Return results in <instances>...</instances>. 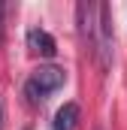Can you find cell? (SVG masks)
<instances>
[{
    "label": "cell",
    "mask_w": 127,
    "mask_h": 130,
    "mask_svg": "<svg viewBox=\"0 0 127 130\" xmlns=\"http://www.w3.org/2000/svg\"><path fill=\"white\" fill-rule=\"evenodd\" d=\"M94 52L100 58V70H112V55H115V33H112V9L106 3L97 6V36Z\"/></svg>",
    "instance_id": "obj_1"
},
{
    "label": "cell",
    "mask_w": 127,
    "mask_h": 130,
    "mask_svg": "<svg viewBox=\"0 0 127 130\" xmlns=\"http://www.w3.org/2000/svg\"><path fill=\"white\" fill-rule=\"evenodd\" d=\"M64 82H67V73H64L61 67H39V70H33V76L27 79V85H24V91H27V97L30 103H42V100L49 97L52 91H58L64 88Z\"/></svg>",
    "instance_id": "obj_2"
},
{
    "label": "cell",
    "mask_w": 127,
    "mask_h": 130,
    "mask_svg": "<svg viewBox=\"0 0 127 130\" xmlns=\"http://www.w3.org/2000/svg\"><path fill=\"white\" fill-rule=\"evenodd\" d=\"M76 21H79V36H82V42L94 48V36H97V3H79V6H76Z\"/></svg>",
    "instance_id": "obj_3"
},
{
    "label": "cell",
    "mask_w": 127,
    "mask_h": 130,
    "mask_svg": "<svg viewBox=\"0 0 127 130\" xmlns=\"http://www.w3.org/2000/svg\"><path fill=\"white\" fill-rule=\"evenodd\" d=\"M27 45H30V52L42 55V58H55V52H58L55 36H52V33H45V30H39V27L27 30Z\"/></svg>",
    "instance_id": "obj_4"
},
{
    "label": "cell",
    "mask_w": 127,
    "mask_h": 130,
    "mask_svg": "<svg viewBox=\"0 0 127 130\" xmlns=\"http://www.w3.org/2000/svg\"><path fill=\"white\" fill-rule=\"evenodd\" d=\"M79 124V103H64L55 112V130H76Z\"/></svg>",
    "instance_id": "obj_5"
},
{
    "label": "cell",
    "mask_w": 127,
    "mask_h": 130,
    "mask_svg": "<svg viewBox=\"0 0 127 130\" xmlns=\"http://www.w3.org/2000/svg\"><path fill=\"white\" fill-rule=\"evenodd\" d=\"M3 12H6V6L0 3V45H3Z\"/></svg>",
    "instance_id": "obj_6"
},
{
    "label": "cell",
    "mask_w": 127,
    "mask_h": 130,
    "mask_svg": "<svg viewBox=\"0 0 127 130\" xmlns=\"http://www.w3.org/2000/svg\"><path fill=\"white\" fill-rule=\"evenodd\" d=\"M0 130H3V100H0Z\"/></svg>",
    "instance_id": "obj_7"
},
{
    "label": "cell",
    "mask_w": 127,
    "mask_h": 130,
    "mask_svg": "<svg viewBox=\"0 0 127 130\" xmlns=\"http://www.w3.org/2000/svg\"><path fill=\"white\" fill-rule=\"evenodd\" d=\"M97 130H103V127H97Z\"/></svg>",
    "instance_id": "obj_8"
}]
</instances>
